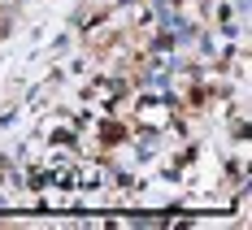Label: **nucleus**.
Returning <instances> with one entry per match:
<instances>
[]
</instances>
